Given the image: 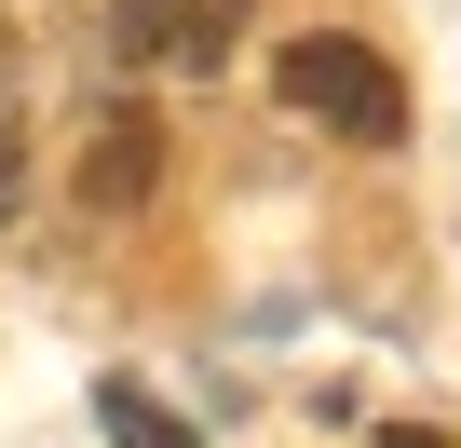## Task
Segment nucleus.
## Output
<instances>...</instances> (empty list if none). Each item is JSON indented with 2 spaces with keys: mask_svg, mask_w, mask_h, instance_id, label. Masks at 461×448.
<instances>
[{
  "mask_svg": "<svg viewBox=\"0 0 461 448\" xmlns=\"http://www.w3.org/2000/svg\"><path fill=\"white\" fill-rule=\"evenodd\" d=\"M272 96H285L299 123L353 136V150H393V136H407V82H393V55H380V41H353V28L285 41V55H272Z\"/></svg>",
  "mask_w": 461,
  "mask_h": 448,
  "instance_id": "obj_1",
  "label": "nucleus"
},
{
  "mask_svg": "<svg viewBox=\"0 0 461 448\" xmlns=\"http://www.w3.org/2000/svg\"><path fill=\"white\" fill-rule=\"evenodd\" d=\"M245 14L258 0H122V55H149V69H217L230 41H245Z\"/></svg>",
  "mask_w": 461,
  "mask_h": 448,
  "instance_id": "obj_2",
  "label": "nucleus"
},
{
  "mask_svg": "<svg viewBox=\"0 0 461 448\" xmlns=\"http://www.w3.org/2000/svg\"><path fill=\"white\" fill-rule=\"evenodd\" d=\"M149 177H163V136H149L136 109H109L95 150H82V204H149Z\"/></svg>",
  "mask_w": 461,
  "mask_h": 448,
  "instance_id": "obj_3",
  "label": "nucleus"
},
{
  "mask_svg": "<svg viewBox=\"0 0 461 448\" xmlns=\"http://www.w3.org/2000/svg\"><path fill=\"white\" fill-rule=\"evenodd\" d=\"M95 421H109V448H203V434H190L149 380H95Z\"/></svg>",
  "mask_w": 461,
  "mask_h": 448,
  "instance_id": "obj_4",
  "label": "nucleus"
},
{
  "mask_svg": "<svg viewBox=\"0 0 461 448\" xmlns=\"http://www.w3.org/2000/svg\"><path fill=\"white\" fill-rule=\"evenodd\" d=\"M28 190V123H14V96H0V204Z\"/></svg>",
  "mask_w": 461,
  "mask_h": 448,
  "instance_id": "obj_5",
  "label": "nucleus"
},
{
  "mask_svg": "<svg viewBox=\"0 0 461 448\" xmlns=\"http://www.w3.org/2000/svg\"><path fill=\"white\" fill-rule=\"evenodd\" d=\"M380 448H461V434H434V421H380Z\"/></svg>",
  "mask_w": 461,
  "mask_h": 448,
  "instance_id": "obj_6",
  "label": "nucleus"
},
{
  "mask_svg": "<svg viewBox=\"0 0 461 448\" xmlns=\"http://www.w3.org/2000/svg\"><path fill=\"white\" fill-rule=\"evenodd\" d=\"M0 41H14V28H0Z\"/></svg>",
  "mask_w": 461,
  "mask_h": 448,
  "instance_id": "obj_7",
  "label": "nucleus"
}]
</instances>
